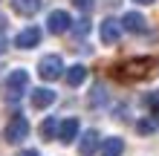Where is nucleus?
Masks as SVG:
<instances>
[{
    "instance_id": "obj_2",
    "label": "nucleus",
    "mask_w": 159,
    "mask_h": 156,
    "mask_svg": "<svg viewBox=\"0 0 159 156\" xmlns=\"http://www.w3.org/2000/svg\"><path fill=\"white\" fill-rule=\"evenodd\" d=\"M26 136H29V122H26V116L20 113H15L12 118L6 122V130H3V139L9 145H20Z\"/></svg>"
},
{
    "instance_id": "obj_5",
    "label": "nucleus",
    "mask_w": 159,
    "mask_h": 156,
    "mask_svg": "<svg viewBox=\"0 0 159 156\" xmlns=\"http://www.w3.org/2000/svg\"><path fill=\"white\" fill-rule=\"evenodd\" d=\"M121 32H133V35H142L148 29V20L142 12H125V17H121Z\"/></svg>"
},
{
    "instance_id": "obj_3",
    "label": "nucleus",
    "mask_w": 159,
    "mask_h": 156,
    "mask_svg": "<svg viewBox=\"0 0 159 156\" xmlns=\"http://www.w3.org/2000/svg\"><path fill=\"white\" fill-rule=\"evenodd\" d=\"M38 75L43 81H58L64 75V58H61V55H55V52L43 55V58L38 61Z\"/></svg>"
},
{
    "instance_id": "obj_7",
    "label": "nucleus",
    "mask_w": 159,
    "mask_h": 156,
    "mask_svg": "<svg viewBox=\"0 0 159 156\" xmlns=\"http://www.w3.org/2000/svg\"><path fill=\"white\" fill-rule=\"evenodd\" d=\"M70 15L64 12V9H55V12H49V17H46V29H49L52 35H64L70 29Z\"/></svg>"
},
{
    "instance_id": "obj_11",
    "label": "nucleus",
    "mask_w": 159,
    "mask_h": 156,
    "mask_svg": "<svg viewBox=\"0 0 159 156\" xmlns=\"http://www.w3.org/2000/svg\"><path fill=\"white\" fill-rule=\"evenodd\" d=\"M43 0H12V12L20 15V17H35L41 12Z\"/></svg>"
},
{
    "instance_id": "obj_17",
    "label": "nucleus",
    "mask_w": 159,
    "mask_h": 156,
    "mask_svg": "<svg viewBox=\"0 0 159 156\" xmlns=\"http://www.w3.org/2000/svg\"><path fill=\"white\" fill-rule=\"evenodd\" d=\"M55 130H58V122L49 116V118H43V124H41V136L43 139H55Z\"/></svg>"
},
{
    "instance_id": "obj_22",
    "label": "nucleus",
    "mask_w": 159,
    "mask_h": 156,
    "mask_svg": "<svg viewBox=\"0 0 159 156\" xmlns=\"http://www.w3.org/2000/svg\"><path fill=\"white\" fill-rule=\"evenodd\" d=\"M6 49H9V41H6V38H3V35H0V55H3V52H6Z\"/></svg>"
},
{
    "instance_id": "obj_14",
    "label": "nucleus",
    "mask_w": 159,
    "mask_h": 156,
    "mask_svg": "<svg viewBox=\"0 0 159 156\" xmlns=\"http://www.w3.org/2000/svg\"><path fill=\"white\" fill-rule=\"evenodd\" d=\"M64 75H67V84H70V87H81L84 81H87L90 72H87V67H84V64H75V67H70Z\"/></svg>"
},
{
    "instance_id": "obj_12",
    "label": "nucleus",
    "mask_w": 159,
    "mask_h": 156,
    "mask_svg": "<svg viewBox=\"0 0 159 156\" xmlns=\"http://www.w3.org/2000/svg\"><path fill=\"white\" fill-rule=\"evenodd\" d=\"M98 150H101V156H121L125 153V142L119 136H107V139L98 142Z\"/></svg>"
},
{
    "instance_id": "obj_15",
    "label": "nucleus",
    "mask_w": 159,
    "mask_h": 156,
    "mask_svg": "<svg viewBox=\"0 0 159 156\" xmlns=\"http://www.w3.org/2000/svg\"><path fill=\"white\" fill-rule=\"evenodd\" d=\"M156 130H159V118L156 116H145V118H139V122H136V133L139 136H151Z\"/></svg>"
},
{
    "instance_id": "obj_4",
    "label": "nucleus",
    "mask_w": 159,
    "mask_h": 156,
    "mask_svg": "<svg viewBox=\"0 0 159 156\" xmlns=\"http://www.w3.org/2000/svg\"><path fill=\"white\" fill-rule=\"evenodd\" d=\"M98 38H101V43H107V47L119 43V38H121V23L116 20V17L101 20V26H98Z\"/></svg>"
},
{
    "instance_id": "obj_6",
    "label": "nucleus",
    "mask_w": 159,
    "mask_h": 156,
    "mask_svg": "<svg viewBox=\"0 0 159 156\" xmlns=\"http://www.w3.org/2000/svg\"><path fill=\"white\" fill-rule=\"evenodd\" d=\"M55 90H49V87H35L32 93H29V104L35 107V110H46L49 104H55Z\"/></svg>"
},
{
    "instance_id": "obj_9",
    "label": "nucleus",
    "mask_w": 159,
    "mask_h": 156,
    "mask_svg": "<svg viewBox=\"0 0 159 156\" xmlns=\"http://www.w3.org/2000/svg\"><path fill=\"white\" fill-rule=\"evenodd\" d=\"M98 142H101L98 130H84V133L78 136V153H81V156H93V153L98 150Z\"/></svg>"
},
{
    "instance_id": "obj_18",
    "label": "nucleus",
    "mask_w": 159,
    "mask_h": 156,
    "mask_svg": "<svg viewBox=\"0 0 159 156\" xmlns=\"http://www.w3.org/2000/svg\"><path fill=\"white\" fill-rule=\"evenodd\" d=\"M70 26H72V32H75V35H81V38H84V35L90 32V20H87V17H81V20L70 23Z\"/></svg>"
},
{
    "instance_id": "obj_21",
    "label": "nucleus",
    "mask_w": 159,
    "mask_h": 156,
    "mask_svg": "<svg viewBox=\"0 0 159 156\" xmlns=\"http://www.w3.org/2000/svg\"><path fill=\"white\" fill-rule=\"evenodd\" d=\"M20 156H41V153L35 150V148H26V150H20Z\"/></svg>"
},
{
    "instance_id": "obj_20",
    "label": "nucleus",
    "mask_w": 159,
    "mask_h": 156,
    "mask_svg": "<svg viewBox=\"0 0 159 156\" xmlns=\"http://www.w3.org/2000/svg\"><path fill=\"white\" fill-rule=\"evenodd\" d=\"M145 101H151V107H159V90H153L151 98H145Z\"/></svg>"
},
{
    "instance_id": "obj_13",
    "label": "nucleus",
    "mask_w": 159,
    "mask_h": 156,
    "mask_svg": "<svg viewBox=\"0 0 159 156\" xmlns=\"http://www.w3.org/2000/svg\"><path fill=\"white\" fill-rule=\"evenodd\" d=\"M26 84H29V72H26V69H12L6 75V90L20 93V90H26Z\"/></svg>"
},
{
    "instance_id": "obj_23",
    "label": "nucleus",
    "mask_w": 159,
    "mask_h": 156,
    "mask_svg": "<svg viewBox=\"0 0 159 156\" xmlns=\"http://www.w3.org/2000/svg\"><path fill=\"white\" fill-rule=\"evenodd\" d=\"M133 3H142V6H151V3H156V0H133Z\"/></svg>"
},
{
    "instance_id": "obj_19",
    "label": "nucleus",
    "mask_w": 159,
    "mask_h": 156,
    "mask_svg": "<svg viewBox=\"0 0 159 156\" xmlns=\"http://www.w3.org/2000/svg\"><path fill=\"white\" fill-rule=\"evenodd\" d=\"M72 6H75L81 15H90V12H93V6H96V0H72Z\"/></svg>"
},
{
    "instance_id": "obj_10",
    "label": "nucleus",
    "mask_w": 159,
    "mask_h": 156,
    "mask_svg": "<svg viewBox=\"0 0 159 156\" xmlns=\"http://www.w3.org/2000/svg\"><path fill=\"white\" fill-rule=\"evenodd\" d=\"M78 130H81V124H78V118H64V122L58 124V139L64 142V145H70V142H75V136H78Z\"/></svg>"
},
{
    "instance_id": "obj_1",
    "label": "nucleus",
    "mask_w": 159,
    "mask_h": 156,
    "mask_svg": "<svg viewBox=\"0 0 159 156\" xmlns=\"http://www.w3.org/2000/svg\"><path fill=\"white\" fill-rule=\"evenodd\" d=\"M151 67H153L151 58H130V61L116 67V75L121 81H142V78L151 75Z\"/></svg>"
},
{
    "instance_id": "obj_16",
    "label": "nucleus",
    "mask_w": 159,
    "mask_h": 156,
    "mask_svg": "<svg viewBox=\"0 0 159 156\" xmlns=\"http://www.w3.org/2000/svg\"><path fill=\"white\" fill-rule=\"evenodd\" d=\"M101 104H107V87L98 81L93 87V93H90V107H101Z\"/></svg>"
},
{
    "instance_id": "obj_8",
    "label": "nucleus",
    "mask_w": 159,
    "mask_h": 156,
    "mask_svg": "<svg viewBox=\"0 0 159 156\" xmlns=\"http://www.w3.org/2000/svg\"><path fill=\"white\" fill-rule=\"evenodd\" d=\"M15 43L20 49H35L41 43V29H38V26H26V29H20L15 35Z\"/></svg>"
}]
</instances>
